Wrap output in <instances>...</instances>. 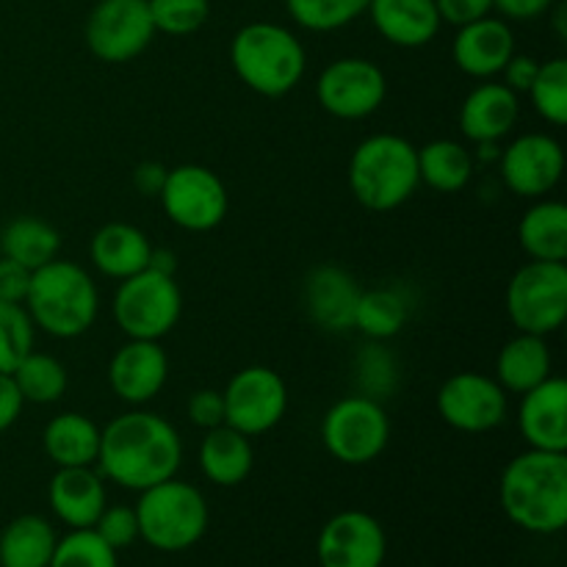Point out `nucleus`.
I'll list each match as a JSON object with an SVG mask.
<instances>
[{
	"mask_svg": "<svg viewBox=\"0 0 567 567\" xmlns=\"http://www.w3.org/2000/svg\"><path fill=\"white\" fill-rule=\"evenodd\" d=\"M557 6V11H554V25H557V33L559 37H567V31H565V6L563 3H554Z\"/></svg>",
	"mask_w": 567,
	"mask_h": 567,
	"instance_id": "47",
	"label": "nucleus"
},
{
	"mask_svg": "<svg viewBox=\"0 0 567 567\" xmlns=\"http://www.w3.org/2000/svg\"><path fill=\"white\" fill-rule=\"evenodd\" d=\"M532 97L537 114L551 125H565L567 122V61L551 59L540 64L535 83L526 92Z\"/></svg>",
	"mask_w": 567,
	"mask_h": 567,
	"instance_id": "35",
	"label": "nucleus"
},
{
	"mask_svg": "<svg viewBox=\"0 0 567 567\" xmlns=\"http://www.w3.org/2000/svg\"><path fill=\"white\" fill-rule=\"evenodd\" d=\"M28 286H31V271L0 255V302L22 305L28 297Z\"/></svg>",
	"mask_w": 567,
	"mask_h": 567,
	"instance_id": "42",
	"label": "nucleus"
},
{
	"mask_svg": "<svg viewBox=\"0 0 567 567\" xmlns=\"http://www.w3.org/2000/svg\"><path fill=\"white\" fill-rule=\"evenodd\" d=\"M221 399H225V424L247 437L275 430L288 410L286 382L266 365H247L236 371L221 391Z\"/></svg>",
	"mask_w": 567,
	"mask_h": 567,
	"instance_id": "12",
	"label": "nucleus"
},
{
	"mask_svg": "<svg viewBox=\"0 0 567 567\" xmlns=\"http://www.w3.org/2000/svg\"><path fill=\"white\" fill-rule=\"evenodd\" d=\"M358 299V282L349 271L338 269V266H319L305 280V305H308L310 319L330 332L354 327Z\"/></svg>",
	"mask_w": 567,
	"mask_h": 567,
	"instance_id": "22",
	"label": "nucleus"
},
{
	"mask_svg": "<svg viewBox=\"0 0 567 567\" xmlns=\"http://www.w3.org/2000/svg\"><path fill=\"white\" fill-rule=\"evenodd\" d=\"M498 496L507 518L524 532H563L567 524V454L540 449L518 454L504 468Z\"/></svg>",
	"mask_w": 567,
	"mask_h": 567,
	"instance_id": "2",
	"label": "nucleus"
},
{
	"mask_svg": "<svg viewBox=\"0 0 567 567\" xmlns=\"http://www.w3.org/2000/svg\"><path fill=\"white\" fill-rule=\"evenodd\" d=\"M55 529L42 515H20L0 532V567H48L55 551Z\"/></svg>",
	"mask_w": 567,
	"mask_h": 567,
	"instance_id": "29",
	"label": "nucleus"
},
{
	"mask_svg": "<svg viewBox=\"0 0 567 567\" xmlns=\"http://www.w3.org/2000/svg\"><path fill=\"white\" fill-rule=\"evenodd\" d=\"M507 313L518 332L551 336L567 319V266L529 260L507 286Z\"/></svg>",
	"mask_w": 567,
	"mask_h": 567,
	"instance_id": "8",
	"label": "nucleus"
},
{
	"mask_svg": "<svg viewBox=\"0 0 567 567\" xmlns=\"http://www.w3.org/2000/svg\"><path fill=\"white\" fill-rule=\"evenodd\" d=\"M33 327L25 305L0 302V374H11L28 352H33Z\"/></svg>",
	"mask_w": 567,
	"mask_h": 567,
	"instance_id": "36",
	"label": "nucleus"
},
{
	"mask_svg": "<svg viewBox=\"0 0 567 567\" xmlns=\"http://www.w3.org/2000/svg\"><path fill=\"white\" fill-rule=\"evenodd\" d=\"M437 413L457 432H491L507 419V391L493 377L460 371L437 391Z\"/></svg>",
	"mask_w": 567,
	"mask_h": 567,
	"instance_id": "14",
	"label": "nucleus"
},
{
	"mask_svg": "<svg viewBox=\"0 0 567 567\" xmlns=\"http://www.w3.org/2000/svg\"><path fill=\"white\" fill-rule=\"evenodd\" d=\"M551 377V349L546 338L518 332L513 341L504 343L496 358V382L507 393H520L540 385Z\"/></svg>",
	"mask_w": 567,
	"mask_h": 567,
	"instance_id": "27",
	"label": "nucleus"
},
{
	"mask_svg": "<svg viewBox=\"0 0 567 567\" xmlns=\"http://www.w3.org/2000/svg\"><path fill=\"white\" fill-rule=\"evenodd\" d=\"M563 144L546 133H524L502 153V181L518 197H546L563 181Z\"/></svg>",
	"mask_w": 567,
	"mask_h": 567,
	"instance_id": "16",
	"label": "nucleus"
},
{
	"mask_svg": "<svg viewBox=\"0 0 567 567\" xmlns=\"http://www.w3.org/2000/svg\"><path fill=\"white\" fill-rule=\"evenodd\" d=\"M150 255H153L150 238L127 221H109L94 233L92 244H89V258H92L94 269L114 280H125V277L147 269Z\"/></svg>",
	"mask_w": 567,
	"mask_h": 567,
	"instance_id": "24",
	"label": "nucleus"
},
{
	"mask_svg": "<svg viewBox=\"0 0 567 567\" xmlns=\"http://www.w3.org/2000/svg\"><path fill=\"white\" fill-rule=\"evenodd\" d=\"M169 377V358L158 341H131L116 349L109 363V385L116 399L133 404H147L164 391Z\"/></svg>",
	"mask_w": 567,
	"mask_h": 567,
	"instance_id": "17",
	"label": "nucleus"
},
{
	"mask_svg": "<svg viewBox=\"0 0 567 567\" xmlns=\"http://www.w3.org/2000/svg\"><path fill=\"white\" fill-rule=\"evenodd\" d=\"M166 172L169 169L164 164H158V161H142L136 166V172H133V186L144 197H158L161 188H164Z\"/></svg>",
	"mask_w": 567,
	"mask_h": 567,
	"instance_id": "46",
	"label": "nucleus"
},
{
	"mask_svg": "<svg viewBox=\"0 0 567 567\" xmlns=\"http://www.w3.org/2000/svg\"><path fill=\"white\" fill-rule=\"evenodd\" d=\"M252 441L244 432L221 424L205 432L199 443V468L205 480L219 487H236L252 474Z\"/></svg>",
	"mask_w": 567,
	"mask_h": 567,
	"instance_id": "25",
	"label": "nucleus"
},
{
	"mask_svg": "<svg viewBox=\"0 0 567 567\" xmlns=\"http://www.w3.org/2000/svg\"><path fill=\"white\" fill-rule=\"evenodd\" d=\"M557 0H493V9L507 20H537L548 14Z\"/></svg>",
	"mask_w": 567,
	"mask_h": 567,
	"instance_id": "44",
	"label": "nucleus"
},
{
	"mask_svg": "<svg viewBox=\"0 0 567 567\" xmlns=\"http://www.w3.org/2000/svg\"><path fill=\"white\" fill-rule=\"evenodd\" d=\"M441 22H449L454 28H463L468 22L482 20L493 11V0H435Z\"/></svg>",
	"mask_w": 567,
	"mask_h": 567,
	"instance_id": "41",
	"label": "nucleus"
},
{
	"mask_svg": "<svg viewBox=\"0 0 567 567\" xmlns=\"http://www.w3.org/2000/svg\"><path fill=\"white\" fill-rule=\"evenodd\" d=\"M116 327L136 341H161L175 330L183 313V293L175 275L158 269H142L120 280L111 302Z\"/></svg>",
	"mask_w": 567,
	"mask_h": 567,
	"instance_id": "7",
	"label": "nucleus"
},
{
	"mask_svg": "<svg viewBox=\"0 0 567 567\" xmlns=\"http://www.w3.org/2000/svg\"><path fill=\"white\" fill-rule=\"evenodd\" d=\"M92 529L97 532L114 551L133 546V543L138 540L136 509L122 507V504H116V507H109V504H105V509L100 513L97 524H94Z\"/></svg>",
	"mask_w": 567,
	"mask_h": 567,
	"instance_id": "39",
	"label": "nucleus"
},
{
	"mask_svg": "<svg viewBox=\"0 0 567 567\" xmlns=\"http://www.w3.org/2000/svg\"><path fill=\"white\" fill-rule=\"evenodd\" d=\"M155 37L147 0H97L86 20V44L94 59L125 64L142 55Z\"/></svg>",
	"mask_w": 567,
	"mask_h": 567,
	"instance_id": "11",
	"label": "nucleus"
},
{
	"mask_svg": "<svg viewBox=\"0 0 567 567\" xmlns=\"http://www.w3.org/2000/svg\"><path fill=\"white\" fill-rule=\"evenodd\" d=\"M155 33L188 37L199 31L210 17V0H147Z\"/></svg>",
	"mask_w": 567,
	"mask_h": 567,
	"instance_id": "38",
	"label": "nucleus"
},
{
	"mask_svg": "<svg viewBox=\"0 0 567 567\" xmlns=\"http://www.w3.org/2000/svg\"><path fill=\"white\" fill-rule=\"evenodd\" d=\"M188 419L205 432L225 424V399H221V391L203 388V391L194 393V396L188 399Z\"/></svg>",
	"mask_w": 567,
	"mask_h": 567,
	"instance_id": "40",
	"label": "nucleus"
},
{
	"mask_svg": "<svg viewBox=\"0 0 567 567\" xmlns=\"http://www.w3.org/2000/svg\"><path fill=\"white\" fill-rule=\"evenodd\" d=\"M388 537L380 520L363 509L332 515L316 543L321 567H382Z\"/></svg>",
	"mask_w": 567,
	"mask_h": 567,
	"instance_id": "15",
	"label": "nucleus"
},
{
	"mask_svg": "<svg viewBox=\"0 0 567 567\" xmlns=\"http://www.w3.org/2000/svg\"><path fill=\"white\" fill-rule=\"evenodd\" d=\"M25 310L33 327L48 336L78 338L94 324L100 310V291L86 269L72 260H50L31 271Z\"/></svg>",
	"mask_w": 567,
	"mask_h": 567,
	"instance_id": "3",
	"label": "nucleus"
},
{
	"mask_svg": "<svg viewBox=\"0 0 567 567\" xmlns=\"http://www.w3.org/2000/svg\"><path fill=\"white\" fill-rule=\"evenodd\" d=\"M513 31L507 22L491 14L460 28L452 44V55L460 70L471 78H482V81L502 75L504 64L513 59Z\"/></svg>",
	"mask_w": 567,
	"mask_h": 567,
	"instance_id": "19",
	"label": "nucleus"
},
{
	"mask_svg": "<svg viewBox=\"0 0 567 567\" xmlns=\"http://www.w3.org/2000/svg\"><path fill=\"white\" fill-rule=\"evenodd\" d=\"M133 509L138 518V537L155 551L181 554L197 546L208 532V502L197 487L175 476L142 491Z\"/></svg>",
	"mask_w": 567,
	"mask_h": 567,
	"instance_id": "6",
	"label": "nucleus"
},
{
	"mask_svg": "<svg viewBox=\"0 0 567 567\" xmlns=\"http://www.w3.org/2000/svg\"><path fill=\"white\" fill-rule=\"evenodd\" d=\"M230 64L241 83L264 97H282L302 81L308 55L297 33L277 22H249L233 37Z\"/></svg>",
	"mask_w": 567,
	"mask_h": 567,
	"instance_id": "5",
	"label": "nucleus"
},
{
	"mask_svg": "<svg viewBox=\"0 0 567 567\" xmlns=\"http://www.w3.org/2000/svg\"><path fill=\"white\" fill-rule=\"evenodd\" d=\"M22 393L14 385L11 374H0V432H6L9 426H14V421L22 413Z\"/></svg>",
	"mask_w": 567,
	"mask_h": 567,
	"instance_id": "45",
	"label": "nucleus"
},
{
	"mask_svg": "<svg viewBox=\"0 0 567 567\" xmlns=\"http://www.w3.org/2000/svg\"><path fill=\"white\" fill-rule=\"evenodd\" d=\"M371 22L396 48H424L441 31L435 0H371Z\"/></svg>",
	"mask_w": 567,
	"mask_h": 567,
	"instance_id": "23",
	"label": "nucleus"
},
{
	"mask_svg": "<svg viewBox=\"0 0 567 567\" xmlns=\"http://www.w3.org/2000/svg\"><path fill=\"white\" fill-rule=\"evenodd\" d=\"M520 114L518 94L504 83H480L460 105V131L476 144H493L507 136Z\"/></svg>",
	"mask_w": 567,
	"mask_h": 567,
	"instance_id": "21",
	"label": "nucleus"
},
{
	"mask_svg": "<svg viewBox=\"0 0 567 567\" xmlns=\"http://www.w3.org/2000/svg\"><path fill=\"white\" fill-rule=\"evenodd\" d=\"M324 449L343 465H369L391 441V419L377 399L347 396L332 404L321 421Z\"/></svg>",
	"mask_w": 567,
	"mask_h": 567,
	"instance_id": "9",
	"label": "nucleus"
},
{
	"mask_svg": "<svg viewBox=\"0 0 567 567\" xmlns=\"http://www.w3.org/2000/svg\"><path fill=\"white\" fill-rule=\"evenodd\" d=\"M385 72L369 59L349 55L324 66L316 81V100L338 120H365L385 103Z\"/></svg>",
	"mask_w": 567,
	"mask_h": 567,
	"instance_id": "13",
	"label": "nucleus"
},
{
	"mask_svg": "<svg viewBox=\"0 0 567 567\" xmlns=\"http://www.w3.org/2000/svg\"><path fill=\"white\" fill-rule=\"evenodd\" d=\"M408 316L410 305L396 288H371V291H360L354 327L371 341H385L402 332Z\"/></svg>",
	"mask_w": 567,
	"mask_h": 567,
	"instance_id": "32",
	"label": "nucleus"
},
{
	"mask_svg": "<svg viewBox=\"0 0 567 567\" xmlns=\"http://www.w3.org/2000/svg\"><path fill=\"white\" fill-rule=\"evenodd\" d=\"M537 70H540V61L532 59V55L513 53V59H509L502 70L504 86L513 89L515 94H526L532 89V83H535Z\"/></svg>",
	"mask_w": 567,
	"mask_h": 567,
	"instance_id": "43",
	"label": "nucleus"
},
{
	"mask_svg": "<svg viewBox=\"0 0 567 567\" xmlns=\"http://www.w3.org/2000/svg\"><path fill=\"white\" fill-rule=\"evenodd\" d=\"M61 236L50 221L37 216H17L0 230V255L37 271L39 266L59 258Z\"/></svg>",
	"mask_w": 567,
	"mask_h": 567,
	"instance_id": "30",
	"label": "nucleus"
},
{
	"mask_svg": "<svg viewBox=\"0 0 567 567\" xmlns=\"http://www.w3.org/2000/svg\"><path fill=\"white\" fill-rule=\"evenodd\" d=\"M520 435L529 449L540 452H567V382L548 377L524 393L518 408Z\"/></svg>",
	"mask_w": 567,
	"mask_h": 567,
	"instance_id": "18",
	"label": "nucleus"
},
{
	"mask_svg": "<svg viewBox=\"0 0 567 567\" xmlns=\"http://www.w3.org/2000/svg\"><path fill=\"white\" fill-rule=\"evenodd\" d=\"M518 241L532 260H567V208L557 199L532 205L518 225Z\"/></svg>",
	"mask_w": 567,
	"mask_h": 567,
	"instance_id": "28",
	"label": "nucleus"
},
{
	"mask_svg": "<svg viewBox=\"0 0 567 567\" xmlns=\"http://www.w3.org/2000/svg\"><path fill=\"white\" fill-rule=\"evenodd\" d=\"M183 443L175 426L155 413L133 410L100 430V476L125 491H147L181 468Z\"/></svg>",
	"mask_w": 567,
	"mask_h": 567,
	"instance_id": "1",
	"label": "nucleus"
},
{
	"mask_svg": "<svg viewBox=\"0 0 567 567\" xmlns=\"http://www.w3.org/2000/svg\"><path fill=\"white\" fill-rule=\"evenodd\" d=\"M474 175V158L463 144L452 138H435V142L419 147V181L437 194L463 192Z\"/></svg>",
	"mask_w": 567,
	"mask_h": 567,
	"instance_id": "31",
	"label": "nucleus"
},
{
	"mask_svg": "<svg viewBox=\"0 0 567 567\" xmlns=\"http://www.w3.org/2000/svg\"><path fill=\"white\" fill-rule=\"evenodd\" d=\"M42 446L55 468H86L97 463L100 426L89 415L59 413L44 426Z\"/></svg>",
	"mask_w": 567,
	"mask_h": 567,
	"instance_id": "26",
	"label": "nucleus"
},
{
	"mask_svg": "<svg viewBox=\"0 0 567 567\" xmlns=\"http://www.w3.org/2000/svg\"><path fill=\"white\" fill-rule=\"evenodd\" d=\"M11 380L20 388L22 402L31 404H53L66 391V369L44 352H28L11 371Z\"/></svg>",
	"mask_w": 567,
	"mask_h": 567,
	"instance_id": "33",
	"label": "nucleus"
},
{
	"mask_svg": "<svg viewBox=\"0 0 567 567\" xmlns=\"http://www.w3.org/2000/svg\"><path fill=\"white\" fill-rule=\"evenodd\" d=\"M169 221L188 233H208L227 216V188L214 169L199 164H183L166 172L158 194Z\"/></svg>",
	"mask_w": 567,
	"mask_h": 567,
	"instance_id": "10",
	"label": "nucleus"
},
{
	"mask_svg": "<svg viewBox=\"0 0 567 567\" xmlns=\"http://www.w3.org/2000/svg\"><path fill=\"white\" fill-rule=\"evenodd\" d=\"M369 3L371 0H286V9L305 31L327 33L358 20Z\"/></svg>",
	"mask_w": 567,
	"mask_h": 567,
	"instance_id": "34",
	"label": "nucleus"
},
{
	"mask_svg": "<svg viewBox=\"0 0 567 567\" xmlns=\"http://www.w3.org/2000/svg\"><path fill=\"white\" fill-rule=\"evenodd\" d=\"M419 183V147L393 133L363 138L349 158V188L374 214L408 203Z\"/></svg>",
	"mask_w": 567,
	"mask_h": 567,
	"instance_id": "4",
	"label": "nucleus"
},
{
	"mask_svg": "<svg viewBox=\"0 0 567 567\" xmlns=\"http://www.w3.org/2000/svg\"><path fill=\"white\" fill-rule=\"evenodd\" d=\"M48 502L55 518L70 529H92L105 509L103 476L86 468H59L48 485Z\"/></svg>",
	"mask_w": 567,
	"mask_h": 567,
	"instance_id": "20",
	"label": "nucleus"
},
{
	"mask_svg": "<svg viewBox=\"0 0 567 567\" xmlns=\"http://www.w3.org/2000/svg\"><path fill=\"white\" fill-rule=\"evenodd\" d=\"M48 567H120L116 551L94 529H72L55 543Z\"/></svg>",
	"mask_w": 567,
	"mask_h": 567,
	"instance_id": "37",
	"label": "nucleus"
}]
</instances>
